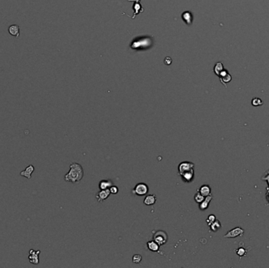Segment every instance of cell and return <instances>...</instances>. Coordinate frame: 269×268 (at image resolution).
<instances>
[{
  "label": "cell",
  "instance_id": "cell-1",
  "mask_svg": "<svg viewBox=\"0 0 269 268\" xmlns=\"http://www.w3.org/2000/svg\"><path fill=\"white\" fill-rule=\"evenodd\" d=\"M69 167V171L64 177L65 180L72 183H79L84 175L83 167L78 163H72Z\"/></svg>",
  "mask_w": 269,
  "mask_h": 268
},
{
  "label": "cell",
  "instance_id": "cell-2",
  "mask_svg": "<svg viewBox=\"0 0 269 268\" xmlns=\"http://www.w3.org/2000/svg\"><path fill=\"white\" fill-rule=\"evenodd\" d=\"M153 240L159 245H163L168 242V234L163 230H157L153 232Z\"/></svg>",
  "mask_w": 269,
  "mask_h": 268
},
{
  "label": "cell",
  "instance_id": "cell-3",
  "mask_svg": "<svg viewBox=\"0 0 269 268\" xmlns=\"http://www.w3.org/2000/svg\"><path fill=\"white\" fill-rule=\"evenodd\" d=\"M149 191V187L146 183H140L134 187V188L132 190V194H135L137 196H144L147 194Z\"/></svg>",
  "mask_w": 269,
  "mask_h": 268
},
{
  "label": "cell",
  "instance_id": "cell-4",
  "mask_svg": "<svg viewBox=\"0 0 269 268\" xmlns=\"http://www.w3.org/2000/svg\"><path fill=\"white\" fill-rule=\"evenodd\" d=\"M194 163L189 161H183L180 163L178 166V173L179 175L183 174L185 172L193 171L194 170Z\"/></svg>",
  "mask_w": 269,
  "mask_h": 268
},
{
  "label": "cell",
  "instance_id": "cell-5",
  "mask_svg": "<svg viewBox=\"0 0 269 268\" xmlns=\"http://www.w3.org/2000/svg\"><path fill=\"white\" fill-rule=\"evenodd\" d=\"M245 233V230L241 227H235L229 230L225 235H224V238H235L237 237H243Z\"/></svg>",
  "mask_w": 269,
  "mask_h": 268
},
{
  "label": "cell",
  "instance_id": "cell-6",
  "mask_svg": "<svg viewBox=\"0 0 269 268\" xmlns=\"http://www.w3.org/2000/svg\"><path fill=\"white\" fill-rule=\"evenodd\" d=\"M40 254V250H38V251H36L34 249H30L29 250V259L31 263H32V264H39V263H40V258H39Z\"/></svg>",
  "mask_w": 269,
  "mask_h": 268
},
{
  "label": "cell",
  "instance_id": "cell-7",
  "mask_svg": "<svg viewBox=\"0 0 269 268\" xmlns=\"http://www.w3.org/2000/svg\"><path fill=\"white\" fill-rule=\"evenodd\" d=\"M219 78H220L222 84H224L226 88H227V84L229 83V82L231 80V79H232L231 78V74H230L228 71L225 70V69H224V70L220 72V74L219 75Z\"/></svg>",
  "mask_w": 269,
  "mask_h": 268
},
{
  "label": "cell",
  "instance_id": "cell-8",
  "mask_svg": "<svg viewBox=\"0 0 269 268\" xmlns=\"http://www.w3.org/2000/svg\"><path fill=\"white\" fill-rule=\"evenodd\" d=\"M180 176L181 177L183 182H184V183H192L194 181V170L188 171V172H185L183 174H181V175H180Z\"/></svg>",
  "mask_w": 269,
  "mask_h": 268
},
{
  "label": "cell",
  "instance_id": "cell-9",
  "mask_svg": "<svg viewBox=\"0 0 269 268\" xmlns=\"http://www.w3.org/2000/svg\"><path fill=\"white\" fill-rule=\"evenodd\" d=\"M111 194L110 193V189H106V190H100L98 194H96V198L98 200V201L99 202H103V201H105L106 199L108 198V197L110 196V194Z\"/></svg>",
  "mask_w": 269,
  "mask_h": 268
},
{
  "label": "cell",
  "instance_id": "cell-10",
  "mask_svg": "<svg viewBox=\"0 0 269 268\" xmlns=\"http://www.w3.org/2000/svg\"><path fill=\"white\" fill-rule=\"evenodd\" d=\"M35 171L34 166L30 164V165L28 166L24 171L20 172V175L22 177H25V178H26L27 179H31V178H32V174L33 173V171Z\"/></svg>",
  "mask_w": 269,
  "mask_h": 268
},
{
  "label": "cell",
  "instance_id": "cell-11",
  "mask_svg": "<svg viewBox=\"0 0 269 268\" xmlns=\"http://www.w3.org/2000/svg\"><path fill=\"white\" fill-rule=\"evenodd\" d=\"M212 198H213V197H212V194H211V195H208V196L207 197H205V199L203 200V201L199 204V209L201 210V211H205V210H206L208 208V206H209L210 202L212 201Z\"/></svg>",
  "mask_w": 269,
  "mask_h": 268
},
{
  "label": "cell",
  "instance_id": "cell-12",
  "mask_svg": "<svg viewBox=\"0 0 269 268\" xmlns=\"http://www.w3.org/2000/svg\"><path fill=\"white\" fill-rule=\"evenodd\" d=\"M8 33L12 36L18 38L20 36V27L17 25H11L8 28Z\"/></svg>",
  "mask_w": 269,
  "mask_h": 268
},
{
  "label": "cell",
  "instance_id": "cell-13",
  "mask_svg": "<svg viewBox=\"0 0 269 268\" xmlns=\"http://www.w3.org/2000/svg\"><path fill=\"white\" fill-rule=\"evenodd\" d=\"M197 192L200 193L204 197H207L208 195H211V188L208 185H202L197 190Z\"/></svg>",
  "mask_w": 269,
  "mask_h": 268
},
{
  "label": "cell",
  "instance_id": "cell-14",
  "mask_svg": "<svg viewBox=\"0 0 269 268\" xmlns=\"http://www.w3.org/2000/svg\"><path fill=\"white\" fill-rule=\"evenodd\" d=\"M113 185H114L113 181H111L110 179H103V180L100 181L99 187L100 190H106V189H110V187Z\"/></svg>",
  "mask_w": 269,
  "mask_h": 268
},
{
  "label": "cell",
  "instance_id": "cell-15",
  "mask_svg": "<svg viewBox=\"0 0 269 268\" xmlns=\"http://www.w3.org/2000/svg\"><path fill=\"white\" fill-rule=\"evenodd\" d=\"M157 201V198H156L155 195L154 194H150V195H147V196L145 198L144 201H143V203L147 206L153 205Z\"/></svg>",
  "mask_w": 269,
  "mask_h": 268
},
{
  "label": "cell",
  "instance_id": "cell-16",
  "mask_svg": "<svg viewBox=\"0 0 269 268\" xmlns=\"http://www.w3.org/2000/svg\"><path fill=\"white\" fill-rule=\"evenodd\" d=\"M148 249L151 252H158L159 251V249H160V245L157 243L156 242H154V240L153 241H150V242H148L147 244Z\"/></svg>",
  "mask_w": 269,
  "mask_h": 268
},
{
  "label": "cell",
  "instance_id": "cell-17",
  "mask_svg": "<svg viewBox=\"0 0 269 268\" xmlns=\"http://www.w3.org/2000/svg\"><path fill=\"white\" fill-rule=\"evenodd\" d=\"M222 227V225H221V222H220V220H216L214 222H212V224L209 226V229H210V231H212V232H217L218 230L221 229Z\"/></svg>",
  "mask_w": 269,
  "mask_h": 268
},
{
  "label": "cell",
  "instance_id": "cell-18",
  "mask_svg": "<svg viewBox=\"0 0 269 268\" xmlns=\"http://www.w3.org/2000/svg\"><path fill=\"white\" fill-rule=\"evenodd\" d=\"M249 250H250V249H244V248H239V249H235V253H236L241 259L243 256H246L247 255Z\"/></svg>",
  "mask_w": 269,
  "mask_h": 268
},
{
  "label": "cell",
  "instance_id": "cell-19",
  "mask_svg": "<svg viewBox=\"0 0 269 268\" xmlns=\"http://www.w3.org/2000/svg\"><path fill=\"white\" fill-rule=\"evenodd\" d=\"M183 19L184 20V21L186 22L187 25H190L192 22V15L191 13L190 12H185V13H183L182 15Z\"/></svg>",
  "mask_w": 269,
  "mask_h": 268
},
{
  "label": "cell",
  "instance_id": "cell-20",
  "mask_svg": "<svg viewBox=\"0 0 269 268\" xmlns=\"http://www.w3.org/2000/svg\"><path fill=\"white\" fill-rule=\"evenodd\" d=\"M224 70V66H223V64L222 62H217L216 64L214 67V72L216 73V75H217L219 76V75L220 74V72Z\"/></svg>",
  "mask_w": 269,
  "mask_h": 268
},
{
  "label": "cell",
  "instance_id": "cell-21",
  "mask_svg": "<svg viewBox=\"0 0 269 268\" xmlns=\"http://www.w3.org/2000/svg\"><path fill=\"white\" fill-rule=\"evenodd\" d=\"M251 102H252L253 106L254 107L261 106V105H264L263 101H262L260 98H253L252 99V101H251Z\"/></svg>",
  "mask_w": 269,
  "mask_h": 268
},
{
  "label": "cell",
  "instance_id": "cell-22",
  "mask_svg": "<svg viewBox=\"0 0 269 268\" xmlns=\"http://www.w3.org/2000/svg\"><path fill=\"white\" fill-rule=\"evenodd\" d=\"M262 181H265L267 183V188L266 189V190H269V169L264 172L263 176L261 177Z\"/></svg>",
  "mask_w": 269,
  "mask_h": 268
},
{
  "label": "cell",
  "instance_id": "cell-23",
  "mask_svg": "<svg viewBox=\"0 0 269 268\" xmlns=\"http://www.w3.org/2000/svg\"><path fill=\"white\" fill-rule=\"evenodd\" d=\"M204 199H205V197L203 196V195H201L199 192H197V194L194 195V201H195L196 203L200 204L201 202L203 201V200Z\"/></svg>",
  "mask_w": 269,
  "mask_h": 268
},
{
  "label": "cell",
  "instance_id": "cell-24",
  "mask_svg": "<svg viewBox=\"0 0 269 268\" xmlns=\"http://www.w3.org/2000/svg\"><path fill=\"white\" fill-rule=\"evenodd\" d=\"M141 8H142V6H141L140 4L138 3V2H136V3L134 4V15L132 16V18H134V17H135V16L137 15V14H138V11H139V10H141Z\"/></svg>",
  "mask_w": 269,
  "mask_h": 268
},
{
  "label": "cell",
  "instance_id": "cell-25",
  "mask_svg": "<svg viewBox=\"0 0 269 268\" xmlns=\"http://www.w3.org/2000/svg\"><path fill=\"white\" fill-rule=\"evenodd\" d=\"M216 216H215L214 215H209L208 216V218H207V219H206V222H207V224H208V226H210L211 224H212V222H214L215 220H216Z\"/></svg>",
  "mask_w": 269,
  "mask_h": 268
},
{
  "label": "cell",
  "instance_id": "cell-26",
  "mask_svg": "<svg viewBox=\"0 0 269 268\" xmlns=\"http://www.w3.org/2000/svg\"><path fill=\"white\" fill-rule=\"evenodd\" d=\"M142 261V256L140 255H134L132 257V262L134 263H139Z\"/></svg>",
  "mask_w": 269,
  "mask_h": 268
},
{
  "label": "cell",
  "instance_id": "cell-27",
  "mask_svg": "<svg viewBox=\"0 0 269 268\" xmlns=\"http://www.w3.org/2000/svg\"><path fill=\"white\" fill-rule=\"evenodd\" d=\"M110 193L112 194H117L118 193V191H119V189H118V187L117 186H114L113 185V186H111L110 187Z\"/></svg>",
  "mask_w": 269,
  "mask_h": 268
},
{
  "label": "cell",
  "instance_id": "cell-28",
  "mask_svg": "<svg viewBox=\"0 0 269 268\" xmlns=\"http://www.w3.org/2000/svg\"><path fill=\"white\" fill-rule=\"evenodd\" d=\"M265 198H266V200H267V203L266 204V206L269 205V190H266Z\"/></svg>",
  "mask_w": 269,
  "mask_h": 268
},
{
  "label": "cell",
  "instance_id": "cell-29",
  "mask_svg": "<svg viewBox=\"0 0 269 268\" xmlns=\"http://www.w3.org/2000/svg\"><path fill=\"white\" fill-rule=\"evenodd\" d=\"M165 64H166V65H170L171 62H172V60H171L170 57H166V58H165Z\"/></svg>",
  "mask_w": 269,
  "mask_h": 268
},
{
  "label": "cell",
  "instance_id": "cell-30",
  "mask_svg": "<svg viewBox=\"0 0 269 268\" xmlns=\"http://www.w3.org/2000/svg\"><path fill=\"white\" fill-rule=\"evenodd\" d=\"M128 1H131V2H138L139 0H128Z\"/></svg>",
  "mask_w": 269,
  "mask_h": 268
}]
</instances>
